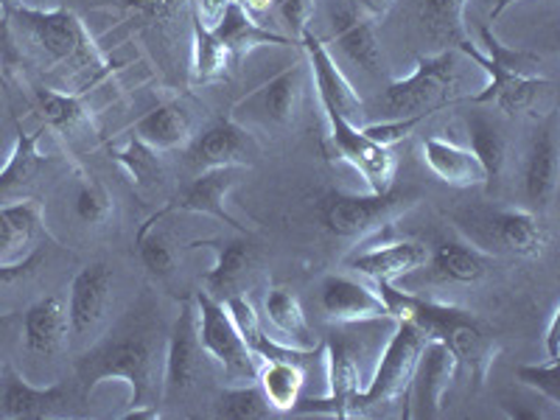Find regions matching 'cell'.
Masks as SVG:
<instances>
[{
	"label": "cell",
	"mask_w": 560,
	"mask_h": 420,
	"mask_svg": "<svg viewBox=\"0 0 560 420\" xmlns=\"http://www.w3.org/2000/svg\"><path fill=\"white\" fill-rule=\"evenodd\" d=\"M378 294L387 303L393 319H412L423 328L429 339H440L452 348L459 364H465L468 376L477 387L488 382V373L499 357V342L488 331L482 319L474 317L471 312H463L457 306L440 303V300L418 298V294L398 292L395 283H376Z\"/></svg>",
	"instance_id": "1"
},
{
	"label": "cell",
	"mask_w": 560,
	"mask_h": 420,
	"mask_svg": "<svg viewBox=\"0 0 560 420\" xmlns=\"http://www.w3.org/2000/svg\"><path fill=\"white\" fill-rule=\"evenodd\" d=\"M77 370L88 393L104 382H124L132 407H158V395H163V359L149 334L107 339L84 353Z\"/></svg>",
	"instance_id": "2"
},
{
	"label": "cell",
	"mask_w": 560,
	"mask_h": 420,
	"mask_svg": "<svg viewBox=\"0 0 560 420\" xmlns=\"http://www.w3.org/2000/svg\"><path fill=\"white\" fill-rule=\"evenodd\" d=\"M482 43L488 48V54L477 51L468 39L463 45H457V51L465 54V57H471L485 70V77H488L485 88L479 93H474L471 102L493 104L504 115L529 113L535 107V102L552 88L549 79H541L538 73H533L538 59L524 51H513V48L499 43L497 34L490 32V26L482 28Z\"/></svg>",
	"instance_id": "3"
},
{
	"label": "cell",
	"mask_w": 560,
	"mask_h": 420,
	"mask_svg": "<svg viewBox=\"0 0 560 420\" xmlns=\"http://www.w3.org/2000/svg\"><path fill=\"white\" fill-rule=\"evenodd\" d=\"M18 26L37 45L43 57L54 65L70 68L82 84H96L107 73V59L88 26L70 9H28L20 7L12 14Z\"/></svg>",
	"instance_id": "4"
},
{
	"label": "cell",
	"mask_w": 560,
	"mask_h": 420,
	"mask_svg": "<svg viewBox=\"0 0 560 420\" xmlns=\"http://www.w3.org/2000/svg\"><path fill=\"white\" fill-rule=\"evenodd\" d=\"M465 98L463 70L457 48L438 57H418L412 77L398 79L387 88V107L395 118H427L438 109Z\"/></svg>",
	"instance_id": "5"
},
{
	"label": "cell",
	"mask_w": 560,
	"mask_h": 420,
	"mask_svg": "<svg viewBox=\"0 0 560 420\" xmlns=\"http://www.w3.org/2000/svg\"><path fill=\"white\" fill-rule=\"evenodd\" d=\"M418 202L415 191H384V194H325L319 202V219L334 236L339 238H370L404 217Z\"/></svg>",
	"instance_id": "6"
},
{
	"label": "cell",
	"mask_w": 560,
	"mask_h": 420,
	"mask_svg": "<svg viewBox=\"0 0 560 420\" xmlns=\"http://www.w3.org/2000/svg\"><path fill=\"white\" fill-rule=\"evenodd\" d=\"M194 303H197L199 342H202L205 357L222 368L224 378L233 387L236 384H253L258 378V357L238 334L228 306L210 292H199Z\"/></svg>",
	"instance_id": "7"
},
{
	"label": "cell",
	"mask_w": 560,
	"mask_h": 420,
	"mask_svg": "<svg viewBox=\"0 0 560 420\" xmlns=\"http://www.w3.org/2000/svg\"><path fill=\"white\" fill-rule=\"evenodd\" d=\"M308 62H294L283 68L278 77L255 88L244 98L233 104V121L242 127H264V129H287L292 127L294 118L303 104L306 93Z\"/></svg>",
	"instance_id": "8"
},
{
	"label": "cell",
	"mask_w": 560,
	"mask_h": 420,
	"mask_svg": "<svg viewBox=\"0 0 560 420\" xmlns=\"http://www.w3.org/2000/svg\"><path fill=\"white\" fill-rule=\"evenodd\" d=\"M429 342V337L423 334L418 323L401 317L395 319V331L389 337L387 348L382 353V362L373 370L368 387L359 395V409L378 407V404L395 401L398 395L407 393L409 378L415 373V364H418L420 350Z\"/></svg>",
	"instance_id": "9"
},
{
	"label": "cell",
	"mask_w": 560,
	"mask_h": 420,
	"mask_svg": "<svg viewBox=\"0 0 560 420\" xmlns=\"http://www.w3.org/2000/svg\"><path fill=\"white\" fill-rule=\"evenodd\" d=\"M465 230H468L474 247H497L499 253L518 255V258L541 255L549 242V230L544 219L535 210L522 208L493 210V213H485V217H474V224Z\"/></svg>",
	"instance_id": "10"
},
{
	"label": "cell",
	"mask_w": 560,
	"mask_h": 420,
	"mask_svg": "<svg viewBox=\"0 0 560 420\" xmlns=\"http://www.w3.org/2000/svg\"><path fill=\"white\" fill-rule=\"evenodd\" d=\"M323 113L325 124H328V140H331V147L339 154V160H345L348 166H353L362 174L370 194L389 191L395 179V168H398V160H395L393 149L373 143L362 132V127L342 118L339 113H331V109H323Z\"/></svg>",
	"instance_id": "11"
},
{
	"label": "cell",
	"mask_w": 560,
	"mask_h": 420,
	"mask_svg": "<svg viewBox=\"0 0 560 420\" xmlns=\"http://www.w3.org/2000/svg\"><path fill=\"white\" fill-rule=\"evenodd\" d=\"M457 357L452 353L446 342L440 339H429L420 350L415 373L409 378L407 398H409V418H440L443 415V404H446V393L452 389L454 376H457Z\"/></svg>",
	"instance_id": "12"
},
{
	"label": "cell",
	"mask_w": 560,
	"mask_h": 420,
	"mask_svg": "<svg viewBox=\"0 0 560 420\" xmlns=\"http://www.w3.org/2000/svg\"><path fill=\"white\" fill-rule=\"evenodd\" d=\"M205 359L208 357H205L202 342H199L197 303L183 300L177 319L172 325L166 357H163V398H177V395L188 393L202 373Z\"/></svg>",
	"instance_id": "13"
},
{
	"label": "cell",
	"mask_w": 560,
	"mask_h": 420,
	"mask_svg": "<svg viewBox=\"0 0 560 420\" xmlns=\"http://www.w3.org/2000/svg\"><path fill=\"white\" fill-rule=\"evenodd\" d=\"M261 154V147L255 135L247 127H242L233 118L213 124L208 132L199 135L188 149V163L197 172H208V168L219 166H244L249 168L255 158Z\"/></svg>",
	"instance_id": "14"
},
{
	"label": "cell",
	"mask_w": 560,
	"mask_h": 420,
	"mask_svg": "<svg viewBox=\"0 0 560 420\" xmlns=\"http://www.w3.org/2000/svg\"><path fill=\"white\" fill-rule=\"evenodd\" d=\"M70 393L62 384L32 387L14 364L0 368V420H48L65 415Z\"/></svg>",
	"instance_id": "15"
},
{
	"label": "cell",
	"mask_w": 560,
	"mask_h": 420,
	"mask_svg": "<svg viewBox=\"0 0 560 420\" xmlns=\"http://www.w3.org/2000/svg\"><path fill=\"white\" fill-rule=\"evenodd\" d=\"M300 45H303V51H306L308 70H312L314 88H317L323 109H331V113H339L342 118L357 124V118H362L364 113V104L362 98H359L357 90H353V84H350L348 79H345L342 70H339L337 59L328 51V45H325L317 34H312V28L300 37Z\"/></svg>",
	"instance_id": "16"
},
{
	"label": "cell",
	"mask_w": 560,
	"mask_h": 420,
	"mask_svg": "<svg viewBox=\"0 0 560 420\" xmlns=\"http://www.w3.org/2000/svg\"><path fill=\"white\" fill-rule=\"evenodd\" d=\"M325 317L337 325H362L393 319L387 303L378 294V289L368 287L362 280L348 278V275H328L319 289Z\"/></svg>",
	"instance_id": "17"
},
{
	"label": "cell",
	"mask_w": 560,
	"mask_h": 420,
	"mask_svg": "<svg viewBox=\"0 0 560 420\" xmlns=\"http://www.w3.org/2000/svg\"><path fill=\"white\" fill-rule=\"evenodd\" d=\"M244 174H247L244 166H219L208 168V172H199V177L179 194L177 202L160 210V217H166L172 210H185V213H205V217H213L236 230H247V224L238 222V219L228 210L230 191L242 183Z\"/></svg>",
	"instance_id": "18"
},
{
	"label": "cell",
	"mask_w": 560,
	"mask_h": 420,
	"mask_svg": "<svg viewBox=\"0 0 560 420\" xmlns=\"http://www.w3.org/2000/svg\"><path fill=\"white\" fill-rule=\"evenodd\" d=\"M334 43L339 51L353 65L364 68L368 73H378L382 68V48H378L376 14L368 12L362 3L345 0L331 9Z\"/></svg>",
	"instance_id": "19"
},
{
	"label": "cell",
	"mask_w": 560,
	"mask_h": 420,
	"mask_svg": "<svg viewBox=\"0 0 560 420\" xmlns=\"http://www.w3.org/2000/svg\"><path fill=\"white\" fill-rule=\"evenodd\" d=\"M109 300H113V272L104 264H90L79 269L70 283L68 298L70 331L77 337L96 331V325L107 317Z\"/></svg>",
	"instance_id": "20"
},
{
	"label": "cell",
	"mask_w": 560,
	"mask_h": 420,
	"mask_svg": "<svg viewBox=\"0 0 560 420\" xmlns=\"http://www.w3.org/2000/svg\"><path fill=\"white\" fill-rule=\"evenodd\" d=\"M429 247L420 242H389L382 247H370L350 255L348 269L364 275L373 283H395L398 278L418 272L427 267Z\"/></svg>",
	"instance_id": "21"
},
{
	"label": "cell",
	"mask_w": 560,
	"mask_h": 420,
	"mask_svg": "<svg viewBox=\"0 0 560 420\" xmlns=\"http://www.w3.org/2000/svg\"><path fill=\"white\" fill-rule=\"evenodd\" d=\"M558 191V127L549 118L538 132L533 135L524 160V194L535 210L549 208Z\"/></svg>",
	"instance_id": "22"
},
{
	"label": "cell",
	"mask_w": 560,
	"mask_h": 420,
	"mask_svg": "<svg viewBox=\"0 0 560 420\" xmlns=\"http://www.w3.org/2000/svg\"><path fill=\"white\" fill-rule=\"evenodd\" d=\"M45 233L43 205L34 197L0 205V264H18L37 253L34 244Z\"/></svg>",
	"instance_id": "23"
},
{
	"label": "cell",
	"mask_w": 560,
	"mask_h": 420,
	"mask_svg": "<svg viewBox=\"0 0 560 420\" xmlns=\"http://www.w3.org/2000/svg\"><path fill=\"white\" fill-rule=\"evenodd\" d=\"M20 334H23L26 348L37 357L51 359L62 353L70 334L68 306L62 303V298L48 294V298L37 300L34 306H28V312L23 314V323H20Z\"/></svg>",
	"instance_id": "24"
},
{
	"label": "cell",
	"mask_w": 560,
	"mask_h": 420,
	"mask_svg": "<svg viewBox=\"0 0 560 420\" xmlns=\"http://www.w3.org/2000/svg\"><path fill=\"white\" fill-rule=\"evenodd\" d=\"M37 143L39 135L23 132L18 127V140H14L12 154H9L3 168H0V205H12L32 197L39 174L48 168V158L39 154Z\"/></svg>",
	"instance_id": "25"
},
{
	"label": "cell",
	"mask_w": 560,
	"mask_h": 420,
	"mask_svg": "<svg viewBox=\"0 0 560 420\" xmlns=\"http://www.w3.org/2000/svg\"><path fill=\"white\" fill-rule=\"evenodd\" d=\"M420 152H423V163L429 166V172L440 183L452 185V188H474V185L485 183L482 163L468 147H459L454 140L432 135V138L423 140Z\"/></svg>",
	"instance_id": "26"
},
{
	"label": "cell",
	"mask_w": 560,
	"mask_h": 420,
	"mask_svg": "<svg viewBox=\"0 0 560 420\" xmlns=\"http://www.w3.org/2000/svg\"><path fill=\"white\" fill-rule=\"evenodd\" d=\"M132 138L152 147L154 152H172V149L188 147L194 138L191 113L179 102L158 104L135 124Z\"/></svg>",
	"instance_id": "27"
},
{
	"label": "cell",
	"mask_w": 560,
	"mask_h": 420,
	"mask_svg": "<svg viewBox=\"0 0 560 420\" xmlns=\"http://www.w3.org/2000/svg\"><path fill=\"white\" fill-rule=\"evenodd\" d=\"M210 28L228 45V51L233 54V59H242L244 54H249L258 45H298L292 37L275 34L269 28H264L261 23H255L253 14L238 0H228L219 20Z\"/></svg>",
	"instance_id": "28"
},
{
	"label": "cell",
	"mask_w": 560,
	"mask_h": 420,
	"mask_svg": "<svg viewBox=\"0 0 560 420\" xmlns=\"http://www.w3.org/2000/svg\"><path fill=\"white\" fill-rule=\"evenodd\" d=\"M264 312H267L269 325H272L275 342L289 345V348L298 350H317V337H314L312 325H308L303 306H300L298 294L292 289L275 287L267 294Z\"/></svg>",
	"instance_id": "29"
},
{
	"label": "cell",
	"mask_w": 560,
	"mask_h": 420,
	"mask_svg": "<svg viewBox=\"0 0 560 420\" xmlns=\"http://www.w3.org/2000/svg\"><path fill=\"white\" fill-rule=\"evenodd\" d=\"M255 382L275 412H292L300 401V389L306 384V368L303 362L289 359H261Z\"/></svg>",
	"instance_id": "30"
},
{
	"label": "cell",
	"mask_w": 560,
	"mask_h": 420,
	"mask_svg": "<svg viewBox=\"0 0 560 420\" xmlns=\"http://www.w3.org/2000/svg\"><path fill=\"white\" fill-rule=\"evenodd\" d=\"M427 267H432V275L440 280H452V283H477L488 272L482 249L474 244H465L452 238V242H440L434 253H429Z\"/></svg>",
	"instance_id": "31"
},
{
	"label": "cell",
	"mask_w": 560,
	"mask_h": 420,
	"mask_svg": "<svg viewBox=\"0 0 560 420\" xmlns=\"http://www.w3.org/2000/svg\"><path fill=\"white\" fill-rule=\"evenodd\" d=\"M217 249V261L210 267V272L205 275V292H210L213 298L217 294H228L238 287V280L249 272L255 261V249L249 242H210Z\"/></svg>",
	"instance_id": "32"
},
{
	"label": "cell",
	"mask_w": 560,
	"mask_h": 420,
	"mask_svg": "<svg viewBox=\"0 0 560 420\" xmlns=\"http://www.w3.org/2000/svg\"><path fill=\"white\" fill-rule=\"evenodd\" d=\"M468 140H471L468 149L477 154V160L485 168V183H493L502 174L504 163H508V138L490 118L474 113L468 118Z\"/></svg>",
	"instance_id": "33"
},
{
	"label": "cell",
	"mask_w": 560,
	"mask_h": 420,
	"mask_svg": "<svg viewBox=\"0 0 560 420\" xmlns=\"http://www.w3.org/2000/svg\"><path fill=\"white\" fill-rule=\"evenodd\" d=\"M37 104L45 124L57 129V132L79 135L82 129L90 127V113L84 109L82 96H79V93H62V90L39 88Z\"/></svg>",
	"instance_id": "34"
},
{
	"label": "cell",
	"mask_w": 560,
	"mask_h": 420,
	"mask_svg": "<svg viewBox=\"0 0 560 420\" xmlns=\"http://www.w3.org/2000/svg\"><path fill=\"white\" fill-rule=\"evenodd\" d=\"M465 3L468 0H420L418 14L427 32L432 34V39H438L440 45H452V48L468 39L463 23Z\"/></svg>",
	"instance_id": "35"
},
{
	"label": "cell",
	"mask_w": 560,
	"mask_h": 420,
	"mask_svg": "<svg viewBox=\"0 0 560 420\" xmlns=\"http://www.w3.org/2000/svg\"><path fill=\"white\" fill-rule=\"evenodd\" d=\"M230 59L233 54L228 51V45L194 14V82L208 84L222 79L230 68Z\"/></svg>",
	"instance_id": "36"
},
{
	"label": "cell",
	"mask_w": 560,
	"mask_h": 420,
	"mask_svg": "<svg viewBox=\"0 0 560 420\" xmlns=\"http://www.w3.org/2000/svg\"><path fill=\"white\" fill-rule=\"evenodd\" d=\"M113 158L140 191H152V188L163 183V163H160L158 152L147 147V143H140L138 138H129L127 143L113 149Z\"/></svg>",
	"instance_id": "37"
},
{
	"label": "cell",
	"mask_w": 560,
	"mask_h": 420,
	"mask_svg": "<svg viewBox=\"0 0 560 420\" xmlns=\"http://www.w3.org/2000/svg\"><path fill=\"white\" fill-rule=\"evenodd\" d=\"M275 409L264 398L258 382L253 384H236V387L224 389L217 401V418L228 420H264L269 418Z\"/></svg>",
	"instance_id": "38"
},
{
	"label": "cell",
	"mask_w": 560,
	"mask_h": 420,
	"mask_svg": "<svg viewBox=\"0 0 560 420\" xmlns=\"http://www.w3.org/2000/svg\"><path fill=\"white\" fill-rule=\"evenodd\" d=\"M138 253H140V261H143V267H147L152 275H158V278H166V275L174 272V264H177V258H174L172 244L160 236V233H154V224L147 222L143 228H140Z\"/></svg>",
	"instance_id": "39"
},
{
	"label": "cell",
	"mask_w": 560,
	"mask_h": 420,
	"mask_svg": "<svg viewBox=\"0 0 560 420\" xmlns=\"http://www.w3.org/2000/svg\"><path fill=\"white\" fill-rule=\"evenodd\" d=\"M516 378L524 387L544 395L552 407H560V382H558V359H547L544 364H524L516 370Z\"/></svg>",
	"instance_id": "40"
},
{
	"label": "cell",
	"mask_w": 560,
	"mask_h": 420,
	"mask_svg": "<svg viewBox=\"0 0 560 420\" xmlns=\"http://www.w3.org/2000/svg\"><path fill=\"white\" fill-rule=\"evenodd\" d=\"M113 213V199L102 183H84L77 194V217L84 224H102Z\"/></svg>",
	"instance_id": "41"
},
{
	"label": "cell",
	"mask_w": 560,
	"mask_h": 420,
	"mask_svg": "<svg viewBox=\"0 0 560 420\" xmlns=\"http://www.w3.org/2000/svg\"><path fill=\"white\" fill-rule=\"evenodd\" d=\"M420 121H423V118H393V121H382V124H370V127H362V132L368 135L373 143H378V147L393 149L398 140L409 138V135L420 127Z\"/></svg>",
	"instance_id": "42"
},
{
	"label": "cell",
	"mask_w": 560,
	"mask_h": 420,
	"mask_svg": "<svg viewBox=\"0 0 560 420\" xmlns=\"http://www.w3.org/2000/svg\"><path fill=\"white\" fill-rule=\"evenodd\" d=\"M314 9H317V0H278V12L292 32L294 43H300V37L308 32Z\"/></svg>",
	"instance_id": "43"
},
{
	"label": "cell",
	"mask_w": 560,
	"mask_h": 420,
	"mask_svg": "<svg viewBox=\"0 0 560 420\" xmlns=\"http://www.w3.org/2000/svg\"><path fill=\"white\" fill-rule=\"evenodd\" d=\"M39 261H43V253H32L28 258H23V261L18 264H0V287H12V283H20V280L32 278L34 269L39 267Z\"/></svg>",
	"instance_id": "44"
},
{
	"label": "cell",
	"mask_w": 560,
	"mask_h": 420,
	"mask_svg": "<svg viewBox=\"0 0 560 420\" xmlns=\"http://www.w3.org/2000/svg\"><path fill=\"white\" fill-rule=\"evenodd\" d=\"M127 3L135 9V12L158 20V18H168V14H172L183 0H127Z\"/></svg>",
	"instance_id": "45"
},
{
	"label": "cell",
	"mask_w": 560,
	"mask_h": 420,
	"mask_svg": "<svg viewBox=\"0 0 560 420\" xmlns=\"http://www.w3.org/2000/svg\"><path fill=\"white\" fill-rule=\"evenodd\" d=\"M547 359H558L560 357V306L552 308V317L547 323Z\"/></svg>",
	"instance_id": "46"
},
{
	"label": "cell",
	"mask_w": 560,
	"mask_h": 420,
	"mask_svg": "<svg viewBox=\"0 0 560 420\" xmlns=\"http://www.w3.org/2000/svg\"><path fill=\"white\" fill-rule=\"evenodd\" d=\"M395 0H362V7L368 9V12H373L378 18V14H387L389 9H393Z\"/></svg>",
	"instance_id": "47"
},
{
	"label": "cell",
	"mask_w": 560,
	"mask_h": 420,
	"mask_svg": "<svg viewBox=\"0 0 560 420\" xmlns=\"http://www.w3.org/2000/svg\"><path fill=\"white\" fill-rule=\"evenodd\" d=\"M275 0H242V7L247 9L249 14H258V12H267L269 7H272Z\"/></svg>",
	"instance_id": "48"
},
{
	"label": "cell",
	"mask_w": 560,
	"mask_h": 420,
	"mask_svg": "<svg viewBox=\"0 0 560 420\" xmlns=\"http://www.w3.org/2000/svg\"><path fill=\"white\" fill-rule=\"evenodd\" d=\"M14 325V317H3L0 319V353H3V348H7V339L12 337V334H9V328H12ZM7 364V362H3ZM3 364H0V368H3Z\"/></svg>",
	"instance_id": "49"
},
{
	"label": "cell",
	"mask_w": 560,
	"mask_h": 420,
	"mask_svg": "<svg viewBox=\"0 0 560 420\" xmlns=\"http://www.w3.org/2000/svg\"><path fill=\"white\" fill-rule=\"evenodd\" d=\"M20 7H26V3L23 0H0V12L7 14V18H12Z\"/></svg>",
	"instance_id": "50"
},
{
	"label": "cell",
	"mask_w": 560,
	"mask_h": 420,
	"mask_svg": "<svg viewBox=\"0 0 560 420\" xmlns=\"http://www.w3.org/2000/svg\"><path fill=\"white\" fill-rule=\"evenodd\" d=\"M502 9H504V0H499V7L493 9V14H490V20H497L499 14H502Z\"/></svg>",
	"instance_id": "51"
},
{
	"label": "cell",
	"mask_w": 560,
	"mask_h": 420,
	"mask_svg": "<svg viewBox=\"0 0 560 420\" xmlns=\"http://www.w3.org/2000/svg\"><path fill=\"white\" fill-rule=\"evenodd\" d=\"M0 82H7V73H3V68H0Z\"/></svg>",
	"instance_id": "52"
},
{
	"label": "cell",
	"mask_w": 560,
	"mask_h": 420,
	"mask_svg": "<svg viewBox=\"0 0 560 420\" xmlns=\"http://www.w3.org/2000/svg\"><path fill=\"white\" fill-rule=\"evenodd\" d=\"M3 163H7V158H0V168H3Z\"/></svg>",
	"instance_id": "53"
},
{
	"label": "cell",
	"mask_w": 560,
	"mask_h": 420,
	"mask_svg": "<svg viewBox=\"0 0 560 420\" xmlns=\"http://www.w3.org/2000/svg\"><path fill=\"white\" fill-rule=\"evenodd\" d=\"M238 3H242V0H238Z\"/></svg>",
	"instance_id": "54"
}]
</instances>
